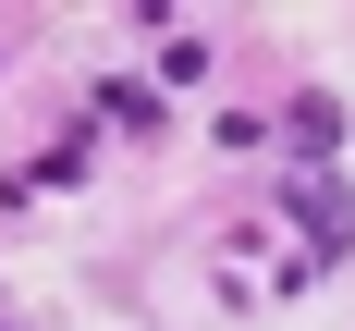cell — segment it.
Here are the masks:
<instances>
[{"label":"cell","mask_w":355,"mask_h":331,"mask_svg":"<svg viewBox=\"0 0 355 331\" xmlns=\"http://www.w3.org/2000/svg\"><path fill=\"white\" fill-rule=\"evenodd\" d=\"M282 209L306 221V246H319V257H343V246H355V196H343L331 172H294V184H282Z\"/></svg>","instance_id":"6da1fadb"},{"label":"cell","mask_w":355,"mask_h":331,"mask_svg":"<svg viewBox=\"0 0 355 331\" xmlns=\"http://www.w3.org/2000/svg\"><path fill=\"white\" fill-rule=\"evenodd\" d=\"M282 135H294V147H306V172H319L331 147H343V99H319V86H306V99H294V110H282Z\"/></svg>","instance_id":"7a4b0ae2"},{"label":"cell","mask_w":355,"mask_h":331,"mask_svg":"<svg viewBox=\"0 0 355 331\" xmlns=\"http://www.w3.org/2000/svg\"><path fill=\"white\" fill-rule=\"evenodd\" d=\"M98 123H123V135H147V123H159V86H135V74H123V86H98Z\"/></svg>","instance_id":"3957f363"}]
</instances>
